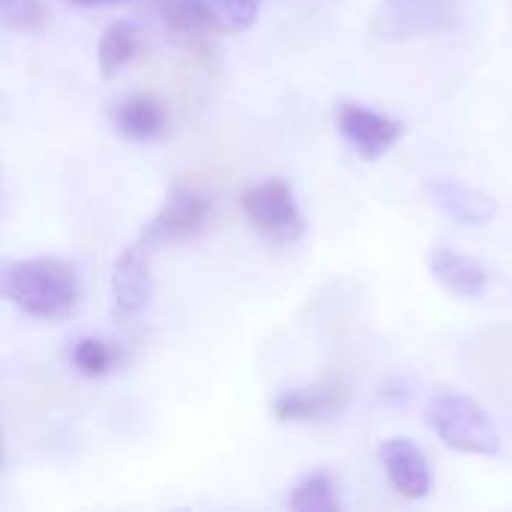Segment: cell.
Returning <instances> with one entry per match:
<instances>
[{"mask_svg": "<svg viewBox=\"0 0 512 512\" xmlns=\"http://www.w3.org/2000/svg\"><path fill=\"white\" fill-rule=\"evenodd\" d=\"M75 6H120V3H138V0H69Z\"/></svg>", "mask_w": 512, "mask_h": 512, "instance_id": "cell-20", "label": "cell"}, {"mask_svg": "<svg viewBox=\"0 0 512 512\" xmlns=\"http://www.w3.org/2000/svg\"><path fill=\"white\" fill-rule=\"evenodd\" d=\"M336 120H339L342 138L363 159H381L405 132L399 120H393L381 111H372L366 105H357V102H342Z\"/></svg>", "mask_w": 512, "mask_h": 512, "instance_id": "cell-6", "label": "cell"}, {"mask_svg": "<svg viewBox=\"0 0 512 512\" xmlns=\"http://www.w3.org/2000/svg\"><path fill=\"white\" fill-rule=\"evenodd\" d=\"M6 300L33 318L60 321L78 303V276L66 261L57 258L15 261Z\"/></svg>", "mask_w": 512, "mask_h": 512, "instance_id": "cell-1", "label": "cell"}, {"mask_svg": "<svg viewBox=\"0 0 512 512\" xmlns=\"http://www.w3.org/2000/svg\"><path fill=\"white\" fill-rule=\"evenodd\" d=\"M432 432L456 453L492 456L501 450V435L483 405L456 390H438L426 405Z\"/></svg>", "mask_w": 512, "mask_h": 512, "instance_id": "cell-2", "label": "cell"}, {"mask_svg": "<svg viewBox=\"0 0 512 512\" xmlns=\"http://www.w3.org/2000/svg\"><path fill=\"white\" fill-rule=\"evenodd\" d=\"M111 288H114V303L123 315H135L150 303L153 282H150V261L144 246H132L117 258Z\"/></svg>", "mask_w": 512, "mask_h": 512, "instance_id": "cell-11", "label": "cell"}, {"mask_svg": "<svg viewBox=\"0 0 512 512\" xmlns=\"http://www.w3.org/2000/svg\"><path fill=\"white\" fill-rule=\"evenodd\" d=\"M0 462H3V438H0Z\"/></svg>", "mask_w": 512, "mask_h": 512, "instance_id": "cell-21", "label": "cell"}, {"mask_svg": "<svg viewBox=\"0 0 512 512\" xmlns=\"http://www.w3.org/2000/svg\"><path fill=\"white\" fill-rule=\"evenodd\" d=\"M12 267H15V261H9V258H0V297H6V294H9Z\"/></svg>", "mask_w": 512, "mask_h": 512, "instance_id": "cell-19", "label": "cell"}, {"mask_svg": "<svg viewBox=\"0 0 512 512\" xmlns=\"http://www.w3.org/2000/svg\"><path fill=\"white\" fill-rule=\"evenodd\" d=\"M348 405V390L342 384H315L303 390H285L273 402V414L291 423H312L339 414Z\"/></svg>", "mask_w": 512, "mask_h": 512, "instance_id": "cell-10", "label": "cell"}, {"mask_svg": "<svg viewBox=\"0 0 512 512\" xmlns=\"http://www.w3.org/2000/svg\"><path fill=\"white\" fill-rule=\"evenodd\" d=\"M288 507L297 512H339L336 483L327 471H315L300 480L288 498Z\"/></svg>", "mask_w": 512, "mask_h": 512, "instance_id": "cell-15", "label": "cell"}, {"mask_svg": "<svg viewBox=\"0 0 512 512\" xmlns=\"http://www.w3.org/2000/svg\"><path fill=\"white\" fill-rule=\"evenodd\" d=\"M243 213L246 219L270 234V237H279V240H291L303 231V219H300V207H297V198L291 192V186L285 180H264L258 186H252L246 195H243Z\"/></svg>", "mask_w": 512, "mask_h": 512, "instance_id": "cell-4", "label": "cell"}, {"mask_svg": "<svg viewBox=\"0 0 512 512\" xmlns=\"http://www.w3.org/2000/svg\"><path fill=\"white\" fill-rule=\"evenodd\" d=\"M138 51V30L129 21H114L99 42V72L102 78H114Z\"/></svg>", "mask_w": 512, "mask_h": 512, "instance_id": "cell-14", "label": "cell"}, {"mask_svg": "<svg viewBox=\"0 0 512 512\" xmlns=\"http://www.w3.org/2000/svg\"><path fill=\"white\" fill-rule=\"evenodd\" d=\"M0 21L15 30H42L48 21V12L42 0H0Z\"/></svg>", "mask_w": 512, "mask_h": 512, "instance_id": "cell-18", "label": "cell"}, {"mask_svg": "<svg viewBox=\"0 0 512 512\" xmlns=\"http://www.w3.org/2000/svg\"><path fill=\"white\" fill-rule=\"evenodd\" d=\"M216 30L225 33H240L255 24L261 0H204Z\"/></svg>", "mask_w": 512, "mask_h": 512, "instance_id": "cell-16", "label": "cell"}, {"mask_svg": "<svg viewBox=\"0 0 512 512\" xmlns=\"http://www.w3.org/2000/svg\"><path fill=\"white\" fill-rule=\"evenodd\" d=\"M210 198L192 189H174L168 195V201L162 204V210L150 219L141 246L150 249L156 243H177V240H189L192 234H198L204 228V222L210 219Z\"/></svg>", "mask_w": 512, "mask_h": 512, "instance_id": "cell-5", "label": "cell"}, {"mask_svg": "<svg viewBox=\"0 0 512 512\" xmlns=\"http://www.w3.org/2000/svg\"><path fill=\"white\" fill-rule=\"evenodd\" d=\"M111 120L120 135L132 141H153L165 132L168 114L159 99L138 93V96H126L123 102H117L111 111Z\"/></svg>", "mask_w": 512, "mask_h": 512, "instance_id": "cell-13", "label": "cell"}, {"mask_svg": "<svg viewBox=\"0 0 512 512\" xmlns=\"http://www.w3.org/2000/svg\"><path fill=\"white\" fill-rule=\"evenodd\" d=\"M429 270H432L435 282L459 300H474L489 288V270L477 258L462 255L450 246L432 249Z\"/></svg>", "mask_w": 512, "mask_h": 512, "instance_id": "cell-9", "label": "cell"}, {"mask_svg": "<svg viewBox=\"0 0 512 512\" xmlns=\"http://www.w3.org/2000/svg\"><path fill=\"white\" fill-rule=\"evenodd\" d=\"M378 462L390 480V486L408 498V501H420L432 492V465L426 459V453L408 441V438H390L378 447Z\"/></svg>", "mask_w": 512, "mask_h": 512, "instance_id": "cell-7", "label": "cell"}, {"mask_svg": "<svg viewBox=\"0 0 512 512\" xmlns=\"http://www.w3.org/2000/svg\"><path fill=\"white\" fill-rule=\"evenodd\" d=\"M465 0H384L372 27L387 42L447 33L462 21Z\"/></svg>", "mask_w": 512, "mask_h": 512, "instance_id": "cell-3", "label": "cell"}, {"mask_svg": "<svg viewBox=\"0 0 512 512\" xmlns=\"http://www.w3.org/2000/svg\"><path fill=\"white\" fill-rule=\"evenodd\" d=\"M117 363V351L102 342V339H93V336H84L72 345V366L87 375V378H99L105 375L111 366Z\"/></svg>", "mask_w": 512, "mask_h": 512, "instance_id": "cell-17", "label": "cell"}, {"mask_svg": "<svg viewBox=\"0 0 512 512\" xmlns=\"http://www.w3.org/2000/svg\"><path fill=\"white\" fill-rule=\"evenodd\" d=\"M426 195L450 219H456L462 225H471V228H483L498 216V204H495V198L489 192H483L477 186H468V183H459V180H450V177L429 180Z\"/></svg>", "mask_w": 512, "mask_h": 512, "instance_id": "cell-8", "label": "cell"}, {"mask_svg": "<svg viewBox=\"0 0 512 512\" xmlns=\"http://www.w3.org/2000/svg\"><path fill=\"white\" fill-rule=\"evenodd\" d=\"M165 21V30L174 42L186 48H198L216 33V24L204 6V0H150Z\"/></svg>", "mask_w": 512, "mask_h": 512, "instance_id": "cell-12", "label": "cell"}]
</instances>
